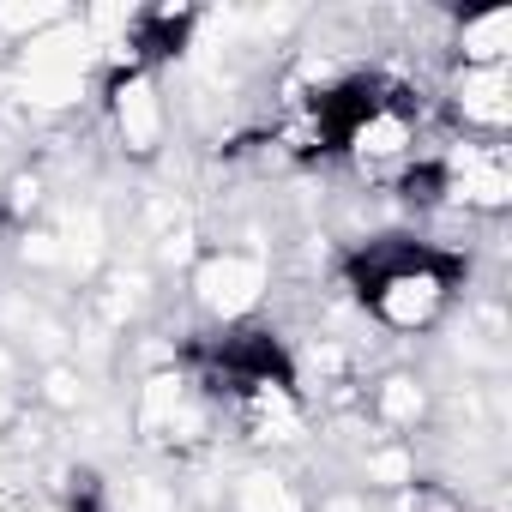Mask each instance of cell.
I'll return each instance as SVG.
<instances>
[{
	"label": "cell",
	"instance_id": "15",
	"mask_svg": "<svg viewBox=\"0 0 512 512\" xmlns=\"http://www.w3.org/2000/svg\"><path fill=\"white\" fill-rule=\"evenodd\" d=\"M37 193H43V181H37V175H19L7 205H13V211H37Z\"/></svg>",
	"mask_w": 512,
	"mask_h": 512
},
{
	"label": "cell",
	"instance_id": "3",
	"mask_svg": "<svg viewBox=\"0 0 512 512\" xmlns=\"http://www.w3.org/2000/svg\"><path fill=\"white\" fill-rule=\"evenodd\" d=\"M266 290H272V260L253 247H217L193 266V302H199V314H211L223 326L247 320L266 302Z\"/></svg>",
	"mask_w": 512,
	"mask_h": 512
},
{
	"label": "cell",
	"instance_id": "5",
	"mask_svg": "<svg viewBox=\"0 0 512 512\" xmlns=\"http://www.w3.org/2000/svg\"><path fill=\"white\" fill-rule=\"evenodd\" d=\"M109 121H115V139H121L127 157H157V145H163V91H157L151 67H133V73L109 79Z\"/></svg>",
	"mask_w": 512,
	"mask_h": 512
},
{
	"label": "cell",
	"instance_id": "2",
	"mask_svg": "<svg viewBox=\"0 0 512 512\" xmlns=\"http://www.w3.org/2000/svg\"><path fill=\"white\" fill-rule=\"evenodd\" d=\"M139 440L157 446V452H193L211 440V398L181 374V368H163L139 386V416H133Z\"/></svg>",
	"mask_w": 512,
	"mask_h": 512
},
{
	"label": "cell",
	"instance_id": "11",
	"mask_svg": "<svg viewBox=\"0 0 512 512\" xmlns=\"http://www.w3.org/2000/svg\"><path fill=\"white\" fill-rule=\"evenodd\" d=\"M362 488H386V494L416 488V452L398 434L392 440H368L362 446Z\"/></svg>",
	"mask_w": 512,
	"mask_h": 512
},
{
	"label": "cell",
	"instance_id": "7",
	"mask_svg": "<svg viewBox=\"0 0 512 512\" xmlns=\"http://www.w3.org/2000/svg\"><path fill=\"white\" fill-rule=\"evenodd\" d=\"M452 49H458V67H506V49H512V13H506V7H488V13L458 19Z\"/></svg>",
	"mask_w": 512,
	"mask_h": 512
},
{
	"label": "cell",
	"instance_id": "16",
	"mask_svg": "<svg viewBox=\"0 0 512 512\" xmlns=\"http://www.w3.org/2000/svg\"><path fill=\"white\" fill-rule=\"evenodd\" d=\"M7 386H19V362H13L7 344H0V392H7Z\"/></svg>",
	"mask_w": 512,
	"mask_h": 512
},
{
	"label": "cell",
	"instance_id": "8",
	"mask_svg": "<svg viewBox=\"0 0 512 512\" xmlns=\"http://www.w3.org/2000/svg\"><path fill=\"white\" fill-rule=\"evenodd\" d=\"M55 241H61L67 272H97V266H103V253H109V223H103V211L85 199V205H67V211H61Z\"/></svg>",
	"mask_w": 512,
	"mask_h": 512
},
{
	"label": "cell",
	"instance_id": "17",
	"mask_svg": "<svg viewBox=\"0 0 512 512\" xmlns=\"http://www.w3.org/2000/svg\"><path fill=\"white\" fill-rule=\"evenodd\" d=\"M31 512H79V506H31Z\"/></svg>",
	"mask_w": 512,
	"mask_h": 512
},
{
	"label": "cell",
	"instance_id": "14",
	"mask_svg": "<svg viewBox=\"0 0 512 512\" xmlns=\"http://www.w3.org/2000/svg\"><path fill=\"white\" fill-rule=\"evenodd\" d=\"M19 260H25V266H67L55 229H25V235H19Z\"/></svg>",
	"mask_w": 512,
	"mask_h": 512
},
{
	"label": "cell",
	"instance_id": "12",
	"mask_svg": "<svg viewBox=\"0 0 512 512\" xmlns=\"http://www.w3.org/2000/svg\"><path fill=\"white\" fill-rule=\"evenodd\" d=\"M103 512H181V494L163 476H121V482H109Z\"/></svg>",
	"mask_w": 512,
	"mask_h": 512
},
{
	"label": "cell",
	"instance_id": "13",
	"mask_svg": "<svg viewBox=\"0 0 512 512\" xmlns=\"http://www.w3.org/2000/svg\"><path fill=\"white\" fill-rule=\"evenodd\" d=\"M43 404H49V410H79V404H85V374L67 368V362H55V368L43 374Z\"/></svg>",
	"mask_w": 512,
	"mask_h": 512
},
{
	"label": "cell",
	"instance_id": "9",
	"mask_svg": "<svg viewBox=\"0 0 512 512\" xmlns=\"http://www.w3.org/2000/svg\"><path fill=\"white\" fill-rule=\"evenodd\" d=\"M229 512H308V500L296 494V482L272 464H247L229 488Z\"/></svg>",
	"mask_w": 512,
	"mask_h": 512
},
{
	"label": "cell",
	"instance_id": "10",
	"mask_svg": "<svg viewBox=\"0 0 512 512\" xmlns=\"http://www.w3.org/2000/svg\"><path fill=\"white\" fill-rule=\"evenodd\" d=\"M428 416V386L416 374H380L374 380V428H416Z\"/></svg>",
	"mask_w": 512,
	"mask_h": 512
},
{
	"label": "cell",
	"instance_id": "4",
	"mask_svg": "<svg viewBox=\"0 0 512 512\" xmlns=\"http://www.w3.org/2000/svg\"><path fill=\"white\" fill-rule=\"evenodd\" d=\"M434 163H440V187H446L452 205L488 211V217H500L512 205V163H506L500 139H458Z\"/></svg>",
	"mask_w": 512,
	"mask_h": 512
},
{
	"label": "cell",
	"instance_id": "6",
	"mask_svg": "<svg viewBox=\"0 0 512 512\" xmlns=\"http://www.w3.org/2000/svg\"><path fill=\"white\" fill-rule=\"evenodd\" d=\"M446 103L470 133L500 139L506 121H512V73L506 67H458L452 85H446Z\"/></svg>",
	"mask_w": 512,
	"mask_h": 512
},
{
	"label": "cell",
	"instance_id": "1",
	"mask_svg": "<svg viewBox=\"0 0 512 512\" xmlns=\"http://www.w3.org/2000/svg\"><path fill=\"white\" fill-rule=\"evenodd\" d=\"M91 67H97V43L91 31L67 13L61 25H49L43 37L13 49V73H7V97L25 115H67L85 103L91 91Z\"/></svg>",
	"mask_w": 512,
	"mask_h": 512
}]
</instances>
